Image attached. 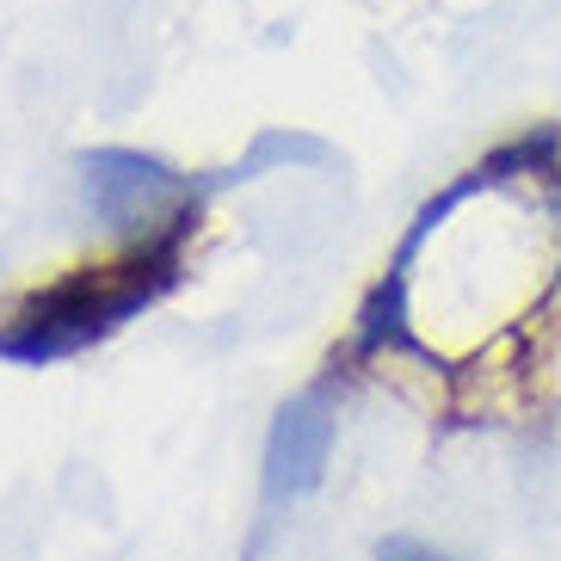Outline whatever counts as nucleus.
Returning <instances> with one entry per match:
<instances>
[{
  "mask_svg": "<svg viewBox=\"0 0 561 561\" xmlns=\"http://www.w3.org/2000/svg\"><path fill=\"white\" fill-rule=\"evenodd\" d=\"M167 284H173V241H161L154 253H136V260L112 265V272H87V278L62 284L50 297L25 302V314L0 333V358H19V364L62 358V352L112 333L124 314H136L142 302L161 297Z\"/></svg>",
  "mask_w": 561,
  "mask_h": 561,
  "instance_id": "nucleus-1",
  "label": "nucleus"
},
{
  "mask_svg": "<svg viewBox=\"0 0 561 561\" xmlns=\"http://www.w3.org/2000/svg\"><path fill=\"white\" fill-rule=\"evenodd\" d=\"M87 198H93V210H100L112 229H130V222L154 216L161 204L185 198V185L173 180L161 161L105 149V154H87Z\"/></svg>",
  "mask_w": 561,
  "mask_h": 561,
  "instance_id": "nucleus-3",
  "label": "nucleus"
},
{
  "mask_svg": "<svg viewBox=\"0 0 561 561\" xmlns=\"http://www.w3.org/2000/svg\"><path fill=\"white\" fill-rule=\"evenodd\" d=\"M328 445H333V420H328V396H302L278 413L272 445H265V506L309 494L321 469H328Z\"/></svg>",
  "mask_w": 561,
  "mask_h": 561,
  "instance_id": "nucleus-2",
  "label": "nucleus"
},
{
  "mask_svg": "<svg viewBox=\"0 0 561 561\" xmlns=\"http://www.w3.org/2000/svg\"><path fill=\"white\" fill-rule=\"evenodd\" d=\"M284 154H302V161H328V149H321V142H297V136H260V149H253L248 161L234 167V180H253L265 161H284Z\"/></svg>",
  "mask_w": 561,
  "mask_h": 561,
  "instance_id": "nucleus-4",
  "label": "nucleus"
},
{
  "mask_svg": "<svg viewBox=\"0 0 561 561\" xmlns=\"http://www.w3.org/2000/svg\"><path fill=\"white\" fill-rule=\"evenodd\" d=\"M382 561H445V556H432V549H420V543H389Z\"/></svg>",
  "mask_w": 561,
  "mask_h": 561,
  "instance_id": "nucleus-5",
  "label": "nucleus"
}]
</instances>
